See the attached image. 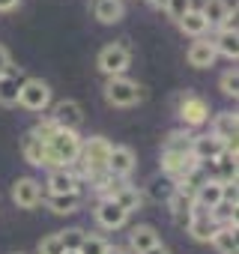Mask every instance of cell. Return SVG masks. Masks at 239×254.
I'll list each match as a JSON object with an SVG mask.
<instances>
[{
    "label": "cell",
    "instance_id": "cell-1",
    "mask_svg": "<svg viewBox=\"0 0 239 254\" xmlns=\"http://www.w3.org/2000/svg\"><path fill=\"white\" fill-rule=\"evenodd\" d=\"M45 150H48V168H69L81 156V138H78V132L57 129L51 135V141L45 144Z\"/></svg>",
    "mask_w": 239,
    "mask_h": 254
},
{
    "label": "cell",
    "instance_id": "cell-2",
    "mask_svg": "<svg viewBox=\"0 0 239 254\" xmlns=\"http://www.w3.org/2000/svg\"><path fill=\"white\" fill-rule=\"evenodd\" d=\"M144 99V87L126 75L120 78H108L105 81V102L114 105V108H132Z\"/></svg>",
    "mask_w": 239,
    "mask_h": 254
},
{
    "label": "cell",
    "instance_id": "cell-3",
    "mask_svg": "<svg viewBox=\"0 0 239 254\" xmlns=\"http://www.w3.org/2000/svg\"><path fill=\"white\" fill-rule=\"evenodd\" d=\"M18 105L39 114L51 105V87L42 81V78H24L21 81V90H18Z\"/></svg>",
    "mask_w": 239,
    "mask_h": 254
},
{
    "label": "cell",
    "instance_id": "cell-4",
    "mask_svg": "<svg viewBox=\"0 0 239 254\" xmlns=\"http://www.w3.org/2000/svg\"><path fill=\"white\" fill-rule=\"evenodd\" d=\"M129 63H132V51H129V45H123V42L105 45V48L99 51V69H102L108 78H120V75L129 69Z\"/></svg>",
    "mask_w": 239,
    "mask_h": 254
},
{
    "label": "cell",
    "instance_id": "cell-5",
    "mask_svg": "<svg viewBox=\"0 0 239 254\" xmlns=\"http://www.w3.org/2000/svg\"><path fill=\"white\" fill-rule=\"evenodd\" d=\"M51 120H54L57 129L78 132V129H81V123H84V108H81V102H75V99H60V102L54 105Z\"/></svg>",
    "mask_w": 239,
    "mask_h": 254
},
{
    "label": "cell",
    "instance_id": "cell-6",
    "mask_svg": "<svg viewBox=\"0 0 239 254\" xmlns=\"http://www.w3.org/2000/svg\"><path fill=\"white\" fill-rule=\"evenodd\" d=\"M12 203L21 209H33L42 203V183H36L33 177H18L12 183Z\"/></svg>",
    "mask_w": 239,
    "mask_h": 254
},
{
    "label": "cell",
    "instance_id": "cell-7",
    "mask_svg": "<svg viewBox=\"0 0 239 254\" xmlns=\"http://www.w3.org/2000/svg\"><path fill=\"white\" fill-rule=\"evenodd\" d=\"M138 165V156L132 147H111V156H108V177L111 180H126Z\"/></svg>",
    "mask_w": 239,
    "mask_h": 254
},
{
    "label": "cell",
    "instance_id": "cell-8",
    "mask_svg": "<svg viewBox=\"0 0 239 254\" xmlns=\"http://www.w3.org/2000/svg\"><path fill=\"white\" fill-rule=\"evenodd\" d=\"M96 221H99V227H105V230H120V227H126L129 212H126L123 206H117L114 200L102 197V200L96 203Z\"/></svg>",
    "mask_w": 239,
    "mask_h": 254
},
{
    "label": "cell",
    "instance_id": "cell-9",
    "mask_svg": "<svg viewBox=\"0 0 239 254\" xmlns=\"http://www.w3.org/2000/svg\"><path fill=\"white\" fill-rule=\"evenodd\" d=\"M179 120L185 123V126H203L206 120H209V105H206V99H200V96H182L179 99Z\"/></svg>",
    "mask_w": 239,
    "mask_h": 254
},
{
    "label": "cell",
    "instance_id": "cell-10",
    "mask_svg": "<svg viewBox=\"0 0 239 254\" xmlns=\"http://www.w3.org/2000/svg\"><path fill=\"white\" fill-rule=\"evenodd\" d=\"M221 153H224V144L215 135H194L191 138V159L194 162L206 165V162H215Z\"/></svg>",
    "mask_w": 239,
    "mask_h": 254
},
{
    "label": "cell",
    "instance_id": "cell-11",
    "mask_svg": "<svg viewBox=\"0 0 239 254\" xmlns=\"http://www.w3.org/2000/svg\"><path fill=\"white\" fill-rule=\"evenodd\" d=\"M191 200H194V206H197V209L212 212V209L224 200V186H221L218 180H212V177H209V180H203V183H200V189L194 191V197H191Z\"/></svg>",
    "mask_w": 239,
    "mask_h": 254
},
{
    "label": "cell",
    "instance_id": "cell-12",
    "mask_svg": "<svg viewBox=\"0 0 239 254\" xmlns=\"http://www.w3.org/2000/svg\"><path fill=\"white\" fill-rule=\"evenodd\" d=\"M105 197L108 200H114L117 206H123L126 212H132V209H138L141 206V200H144V194L135 189V186H129V183H120V186H111L108 191H105Z\"/></svg>",
    "mask_w": 239,
    "mask_h": 254
},
{
    "label": "cell",
    "instance_id": "cell-13",
    "mask_svg": "<svg viewBox=\"0 0 239 254\" xmlns=\"http://www.w3.org/2000/svg\"><path fill=\"white\" fill-rule=\"evenodd\" d=\"M188 233H191V239H197V242H209L212 239V233H215V221H212V215L209 212H203V209H191V218H188Z\"/></svg>",
    "mask_w": 239,
    "mask_h": 254
},
{
    "label": "cell",
    "instance_id": "cell-14",
    "mask_svg": "<svg viewBox=\"0 0 239 254\" xmlns=\"http://www.w3.org/2000/svg\"><path fill=\"white\" fill-rule=\"evenodd\" d=\"M188 66H194V69H209L212 63H215V48H212V42L209 39H197V42H191L188 45Z\"/></svg>",
    "mask_w": 239,
    "mask_h": 254
},
{
    "label": "cell",
    "instance_id": "cell-15",
    "mask_svg": "<svg viewBox=\"0 0 239 254\" xmlns=\"http://www.w3.org/2000/svg\"><path fill=\"white\" fill-rule=\"evenodd\" d=\"M48 191L51 194H72V191H78V177L69 168H51V174H48Z\"/></svg>",
    "mask_w": 239,
    "mask_h": 254
},
{
    "label": "cell",
    "instance_id": "cell-16",
    "mask_svg": "<svg viewBox=\"0 0 239 254\" xmlns=\"http://www.w3.org/2000/svg\"><path fill=\"white\" fill-rule=\"evenodd\" d=\"M174 194H177V180H171L168 174H156L147 183V197L156 200V203H168Z\"/></svg>",
    "mask_w": 239,
    "mask_h": 254
},
{
    "label": "cell",
    "instance_id": "cell-17",
    "mask_svg": "<svg viewBox=\"0 0 239 254\" xmlns=\"http://www.w3.org/2000/svg\"><path fill=\"white\" fill-rule=\"evenodd\" d=\"M21 69L15 72V69H9L6 75H0V105L3 108H12V105H18V90H21Z\"/></svg>",
    "mask_w": 239,
    "mask_h": 254
},
{
    "label": "cell",
    "instance_id": "cell-18",
    "mask_svg": "<svg viewBox=\"0 0 239 254\" xmlns=\"http://www.w3.org/2000/svg\"><path fill=\"white\" fill-rule=\"evenodd\" d=\"M21 156H24L30 165H36V168H48V150H45V144H42L33 132H27V135L21 138Z\"/></svg>",
    "mask_w": 239,
    "mask_h": 254
},
{
    "label": "cell",
    "instance_id": "cell-19",
    "mask_svg": "<svg viewBox=\"0 0 239 254\" xmlns=\"http://www.w3.org/2000/svg\"><path fill=\"white\" fill-rule=\"evenodd\" d=\"M236 129H239V123H236V114H233V111L215 114V120H212V135H215L221 144L236 141Z\"/></svg>",
    "mask_w": 239,
    "mask_h": 254
},
{
    "label": "cell",
    "instance_id": "cell-20",
    "mask_svg": "<svg viewBox=\"0 0 239 254\" xmlns=\"http://www.w3.org/2000/svg\"><path fill=\"white\" fill-rule=\"evenodd\" d=\"M93 15L102 24H117V21H123L126 9H123L120 0H96V3H93Z\"/></svg>",
    "mask_w": 239,
    "mask_h": 254
},
{
    "label": "cell",
    "instance_id": "cell-21",
    "mask_svg": "<svg viewBox=\"0 0 239 254\" xmlns=\"http://www.w3.org/2000/svg\"><path fill=\"white\" fill-rule=\"evenodd\" d=\"M129 245H132V251H138V254H144L147 248L159 245V233H156V227H153V224H138V227H132V233H129Z\"/></svg>",
    "mask_w": 239,
    "mask_h": 254
},
{
    "label": "cell",
    "instance_id": "cell-22",
    "mask_svg": "<svg viewBox=\"0 0 239 254\" xmlns=\"http://www.w3.org/2000/svg\"><path fill=\"white\" fill-rule=\"evenodd\" d=\"M177 24H179V30H182L185 36H194V39H203V33L209 30L206 18H203V15H200V9H194V6H191V9H188Z\"/></svg>",
    "mask_w": 239,
    "mask_h": 254
},
{
    "label": "cell",
    "instance_id": "cell-23",
    "mask_svg": "<svg viewBox=\"0 0 239 254\" xmlns=\"http://www.w3.org/2000/svg\"><path fill=\"white\" fill-rule=\"evenodd\" d=\"M81 200H84L81 191H72V194H51L45 203H48V209L57 212V215H72V212H78Z\"/></svg>",
    "mask_w": 239,
    "mask_h": 254
},
{
    "label": "cell",
    "instance_id": "cell-24",
    "mask_svg": "<svg viewBox=\"0 0 239 254\" xmlns=\"http://www.w3.org/2000/svg\"><path fill=\"white\" fill-rule=\"evenodd\" d=\"M212 248L218 254H239V245H236V227H215L212 233Z\"/></svg>",
    "mask_w": 239,
    "mask_h": 254
},
{
    "label": "cell",
    "instance_id": "cell-25",
    "mask_svg": "<svg viewBox=\"0 0 239 254\" xmlns=\"http://www.w3.org/2000/svg\"><path fill=\"white\" fill-rule=\"evenodd\" d=\"M212 165H215V177H212V180H218L221 186L236 183V156H233V153H227V150H224Z\"/></svg>",
    "mask_w": 239,
    "mask_h": 254
},
{
    "label": "cell",
    "instance_id": "cell-26",
    "mask_svg": "<svg viewBox=\"0 0 239 254\" xmlns=\"http://www.w3.org/2000/svg\"><path fill=\"white\" fill-rule=\"evenodd\" d=\"M168 203H171V215H174V221H177L179 227H185V224H188V218H191L194 200H191L188 194H179V191H177V194H174Z\"/></svg>",
    "mask_w": 239,
    "mask_h": 254
},
{
    "label": "cell",
    "instance_id": "cell-27",
    "mask_svg": "<svg viewBox=\"0 0 239 254\" xmlns=\"http://www.w3.org/2000/svg\"><path fill=\"white\" fill-rule=\"evenodd\" d=\"M212 48H215V54H221L227 60H236L239 57V36L236 33H218L212 39Z\"/></svg>",
    "mask_w": 239,
    "mask_h": 254
},
{
    "label": "cell",
    "instance_id": "cell-28",
    "mask_svg": "<svg viewBox=\"0 0 239 254\" xmlns=\"http://www.w3.org/2000/svg\"><path fill=\"white\" fill-rule=\"evenodd\" d=\"M230 12V3L227 0H203V6H200V15L206 18V24H221V18Z\"/></svg>",
    "mask_w": 239,
    "mask_h": 254
},
{
    "label": "cell",
    "instance_id": "cell-29",
    "mask_svg": "<svg viewBox=\"0 0 239 254\" xmlns=\"http://www.w3.org/2000/svg\"><path fill=\"white\" fill-rule=\"evenodd\" d=\"M165 150H168V153H191V135H185V132H171Z\"/></svg>",
    "mask_w": 239,
    "mask_h": 254
},
{
    "label": "cell",
    "instance_id": "cell-30",
    "mask_svg": "<svg viewBox=\"0 0 239 254\" xmlns=\"http://www.w3.org/2000/svg\"><path fill=\"white\" fill-rule=\"evenodd\" d=\"M84 230L81 227H69V230H60V242H63V251H78L81 242H84Z\"/></svg>",
    "mask_w": 239,
    "mask_h": 254
},
{
    "label": "cell",
    "instance_id": "cell-31",
    "mask_svg": "<svg viewBox=\"0 0 239 254\" xmlns=\"http://www.w3.org/2000/svg\"><path fill=\"white\" fill-rule=\"evenodd\" d=\"M218 84H221V93H224V96H230V99L239 96V75H236V69H227Z\"/></svg>",
    "mask_w": 239,
    "mask_h": 254
},
{
    "label": "cell",
    "instance_id": "cell-32",
    "mask_svg": "<svg viewBox=\"0 0 239 254\" xmlns=\"http://www.w3.org/2000/svg\"><path fill=\"white\" fill-rule=\"evenodd\" d=\"M78 251H81V254H105V251H108V242H105L102 236H90V233H87Z\"/></svg>",
    "mask_w": 239,
    "mask_h": 254
},
{
    "label": "cell",
    "instance_id": "cell-33",
    "mask_svg": "<svg viewBox=\"0 0 239 254\" xmlns=\"http://www.w3.org/2000/svg\"><path fill=\"white\" fill-rule=\"evenodd\" d=\"M30 132H33V135H36L42 144H48V141H51V135L57 132V126H54V120H51V117H45V120H39V123L33 126Z\"/></svg>",
    "mask_w": 239,
    "mask_h": 254
},
{
    "label": "cell",
    "instance_id": "cell-34",
    "mask_svg": "<svg viewBox=\"0 0 239 254\" xmlns=\"http://www.w3.org/2000/svg\"><path fill=\"white\" fill-rule=\"evenodd\" d=\"M39 254H63V242H60V233H48V236L39 242Z\"/></svg>",
    "mask_w": 239,
    "mask_h": 254
},
{
    "label": "cell",
    "instance_id": "cell-35",
    "mask_svg": "<svg viewBox=\"0 0 239 254\" xmlns=\"http://www.w3.org/2000/svg\"><path fill=\"white\" fill-rule=\"evenodd\" d=\"M168 12H171V18L174 21H179L188 9H191V0H168V6H165Z\"/></svg>",
    "mask_w": 239,
    "mask_h": 254
},
{
    "label": "cell",
    "instance_id": "cell-36",
    "mask_svg": "<svg viewBox=\"0 0 239 254\" xmlns=\"http://www.w3.org/2000/svg\"><path fill=\"white\" fill-rule=\"evenodd\" d=\"M236 24H239V12H236V6H233V9L221 18L218 27H221V33H236Z\"/></svg>",
    "mask_w": 239,
    "mask_h": 254
},
{
    "label": "cell",
    "instance_id": "cell-37",
    "mask_svg": "<svg viewBox=\"0 0 239 254\" xmlns=\"http://www.w3.org/2000/svg\"><path fill=\"white\" fill-rule=\"evenodd\" d=\"M9 69H12V57H9V51L3 45H0V75H6Z\"/></svg>",
    "mask_w": 239,
    "mask_h": 254
},
{
    "label": "cell",
    "instance_id": "cell-38",
    "mask_svg": "<svg viewBox=\"0 0 239 254\" xmlns=\"http://www.w3.org/2000/svg\"><path fill=\"white\" fill-rule=\"evenodd\" d=\"M15 6H18V0H0V12H9Z\"/></svg>",
    "mask_w": 239,
    "mask_h": 254
},
{
    "label": "cell",
    "instance_id": "cell-39",
    "mask_svg": "<svg viewBox=\"0 0 239 254\" xmlns=\"http://www.w3.org/2000/svg\"><path fill=\"white\" fill-rule=\"evenodd\" d=\"M144 254H171V251H168V248H165V245L159 242V245H153V248H147Z\"/></svg>",
    "mask_w": 239,
    "mask_h": 254
},
{
    "label": "cell",
    "instance_id": "cell-40",
    "mask_svg": "<svg viewBox=\"0 0 239 254\" xmlns=\"http://www.w3.org/2000/svg\"><path fill=\"white\" fill-rule=\"evenodd\" d=\"M105 254H126V251H123V248H117V245H108V251H105Z\"/></svg>",
    "mask_w": 239,
    "mask_h": 254
},
{
    "label": "cell",
    "instance_id": "cell-41",
    "mask_svg": "<svg viewBox=\"0 0 239 254\" xmlns=\"http://www.w3.org/2000/svg\"><path fill=\"white\" fill-rule=\"evenodd\" d=\"M150 3H153L156 9H165V6H168V0H150Z\"/></svg>",
    "mask_w": 239,
    "mask_h": 254
},
{
    "label": "cell",
    "instance_id": "cell-42",
    "mask_svg": "<svg viewBox=\"0 0 239 254\" xmlns=\"http://www.w3.org/2000/svg\"><path fill=\"white\" fill-rule=\"evenodd\" d=\"M63 254H81V251H63Z\"/></svg>",
    "mask_w": 239,
    "mask_h": 254
},
{
    "label": "cell",
    "instance_id": "cell-43",
    "mask_svg": "<svg viewBox=\"0 0 239 254\" xmlns=\"http://www.w3.org/2000/svg\"><path fill=\"white\" fill-rule=\"evenodd\" d=\"M9 254H24V251H9Z\"/></svg>",
    "mask_w": 239,
    "mask_h": 254
}]
</instances>
